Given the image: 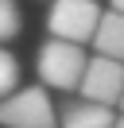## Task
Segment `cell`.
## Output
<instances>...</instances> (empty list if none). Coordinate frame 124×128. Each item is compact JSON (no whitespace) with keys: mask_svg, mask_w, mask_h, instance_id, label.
Segmentation results:
<instances>
[{"mask_svg":"<svg viewBox=\"0 0 124 128\" xmlns=\"http://www.w3.org/2000/svg\"><path fill=\"white\" fill-rule=\"evenodd\" d=\"M85 58L89 50L82 43H66V39H46L39 47V58H35V70H39V82L50 89H78L82 82V70H85Z\"/></svg>","mask_w":124,"mask_h":128,"instance_id":"obj_1","label":"cell"},{"mask_svg":"<svg viewBox=\"0 0 124 128\" xmlns=\"http://www.w3.org/2000/svg\"><path fill=\"white\" fill-rule=\"evenodd\" d=\"M0 124L4 128H58L46 86H23L0 97Z\"/></svg>","mask_w":124,"mask_h":128,"instance_id":"obj_2","label":"cell"},{"mask_svg":"<svg viewBox=\"0 0 124 128\" xmlns=\"http://www.w3.org/2000/svg\"><path fill=\"white\" fill-rule=\"evenodd\" d=\"M97 20H101V4L97 0H54L50 4V16H46V27H50L54 39H66V43H89L93 31H97Z\"/></svg>","mask_w":124,"mask_h":128,"instance_id":"obj_3","label":"cell"},{"mask_svg":"<svg viewBox=\"0 0 124 128\" xmlns=\"http://www.w3.org/2000/svg\"><path fill=\"white\" fill-rule=\"evenodd\" d=\"M85 101H97V105H112L120 101V89H124V62L116 58H105V54H89L85 58V70H82V82H78Z\"/></svg>","mask_w":124,"mask_h":128,"instance_id":"obj_4","label":"cell"},{"mask_svg":"<svg viewBox=\"0 0 124 128\" xmlns=\"http://www.w3.org/2000/svg\"><path fill=\"white\" fill-rule=\"evenodd\" d=\"M93 50L105 58H116V62H124V12H101L97 20V31H93Z\"/></svg>","mask_w":124,"mask_h":128,"instance_id":"obj_5","label":"cell"},{"mask_svg":"<svg viewBox=\"0 0 124 128\" xmlns=\"http://www.w3.org/2000/svg\"><path fill=\"white\" fill-rule=\"evenodd\" d=\"M116 120V109L112 105H97V101H70L62 109V128H112Z\"/></svg>","mask_w":124,"mask_h":128,"instance_id":"obj_6","label":"cell"},{"mask_svg":"<svg viewBox=\"0 0 124 128\" xmlns=\"http://www.w3.org/2000/svg\"><path fill=\"white\" fill-rule=\"evenodd\" d=\"M23 31V12L16 0H0V47Z\"/></svg>","mask_w":124,"mask_h":128,"instance_id":"obj_7","label":"cell"},{"mask_svg":"<svg viewBox=\"0 0 124 128\" xmlns=\"http://www.w3.org/2000/svg\"><path fill=\"white\" fill-rule=\"evenodd\" d=\"M12 89H20V58L0 47V97H8Z\"/></svg>","mask_w":124,"mask_h":128,"instance_id":"obj_8","label":"cell"},{"mask_svg":"<svg viewBox=\"0 0 124 128\" xmlns=\"http://www.w3.org/2000/svg\"><path fill=\"white\" fill-rule=\"evenodd\" d=\"M112 128H124V112H116V120H112Z\"/></svg>","mask_w":124,"mask_h":128,"instance_id":"obj_9","label":"cell"},{"mask_svg":"<svg viewBox=\"0 0 124 128\" xmlns=\"http://www.w3.org/2000/svg\"><path fill=\"white\" fill-rule=\"evenodd\" d=\"M112 12H124V0H112Z\"/></svg>","mask_w":124,"mask_h":128,"instance_id":"obj_10","label":"cell"},{"mask_svg":"<svg viewBox=\"0 0 124 128\" xmlns=\"http://www.w3.org/2000/svg\"><path fill=\"white\" fill-rule=\"evenodd\" d=\"M116 105H120V112H124V89H120V101H116Z\"/></svg>","mask_w":124,"mask_h":128,"instance_id":"obj_11","label":"cell"}]
</instances>
